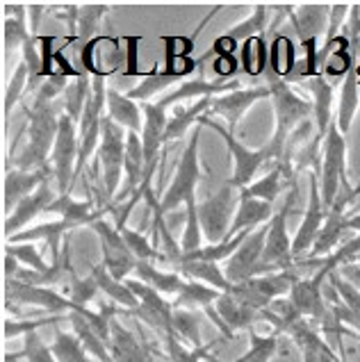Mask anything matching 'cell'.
I'll list each match as a JSON object with an SVG mask.
<instances>
[{
    "instance_id": "obj_22",
    "label": "cell",
    "mask_w": 360,
    "mask_h": 362,
    "mask_svg": "<svg viewBox=\"0 0 360 362\" xmlns=\"http://www.w3.org/2000/svg\"><path fill=\"white\" fill-rule=\"evenodd\" d=\"M238 210L233 216V226L228 233V240H233L235 235H240L244 230H258L260 226L269 223L274 219V208L272 203H265L260 199L249 194V189H240L238 192Z\"/></svg>"
},
{
    "instance_id": "obj_17",
    "label": "cell",
    "mask_w": 360,
    "mask_h": 362,
    "mask_svg": "<svg viewBox=\"0 0 360 362\" xmlns=\"http://www.w3.org/2000/svg\"><path fill=\"white\" fill-rule=\"evenodd\" d=\"M333 272L328 269L326 260L322 262L320 272H317L313 278H299L294 283L292 292H290V301L296 308L303 319L308 322H315V324H322V319L328 313V303L324 301V283L328 281V276Z\"/></svg>"
},
{
    "instance_id": "obj_10",
    "label": "cell",
    "mask_w": 360,
    "mask_h": 362,
    "mask_svg": "<svg viewBox=\"0 0 360 362\" xmlns=\"http://www.w3.org/2000/svg\"><path fill=\"white\" fill-rule=\"evenodd\" d=\"M78 155H80V134L78 123L66 112L59 119V130L53 153H50V169L55 175L57 194H69L78 171Z\"/></svg>"
},
{
    "instance_id": "obj_20",
    "label": "cell",
    "mask_w": 360,
    "mask_h": 362,
    "mask_svg": "<svg viewBox=\"0 0 360 362\" xmlns=\"http://www.w3.org/2000/svg\"><path fill=\"white\" fill-rule=\"evenodd\" d=\"M53 182H55V175H53V178H48L35 194H30L28 199L21 201L16 205V210L7 216V219H5V235H7V240H9V237L18 235L21 228H25V226L33 221L37 214L48 212V208L57 199L55 189H53Z\"/></svg>"
},
{
    "instance_id": "obj_49",
    "label": "cell",
    "mask_w": 360,
    "mask_h": 362,
    "mask_svg": "<svg viewBox=\"0 0 360 362\" xmlns=\"http://www.w3.org/2000/svg\"><path fill=\"white\" fill-rule=\"evenodd\" d=\"M164 346H167V360L169 362H203V360H208V351H210L208 344H205L203 349L185 346L173 333L164 337Z\"/></svg>"
},
{
    "instance_id": "obj_6",
    "label": "cell",
    "mask_w": 360,
    "mask_h": 362,
    "mask_svg": "<svg viewBox=\"0 0 360 362\" xmlns=\"http://www.w3.org/2000/svg\"><path fill=\"white\" fill-rule=\"evenodd\" d=\"M296 281H299V276H296L294 269L262 274V276H253L240 285H233L231 294L244 305L255 310V313H260V310L269 308L274 301H279V298L290 296Z\"/></svg>"
},
{
    "instance_id": "obj_54",
    "label": "cell",
    "mask_w": 360,
    "mask_h": 362,
    "mask_svg": "<svg viewBox=\"0 0 360 362\" xmlns=\"http://www.w3.org/2000/svg\"><path fill=\"white\" fill-rule=\"evenodd\" d=\"M360 255V233L354 237V240H349L347 244H342L340 251H335L333 255H328L326 257V264L331 272H335L337 267L344 264V262H354L356 257Z\"/></svg>"
},
{
    "instance_id": "obj_21",
    "label": "cell",
    "mask_w": 360,
    "mask_h": 362,
    "mask_svg": "<svg viewBox=\"0 0 360 362\" xmlns=\"http://www.w3.org/2000/svg\"><path fill=\"white\" fill-rule=\"evenodd\" d=\"M48 178H53V169H39V171H21V169H7L5 173V182H3V189H5V196H3V208H5V214L9 216L16 205L28 199L30 194H35L41 185H44Z\"/></svg>"
},
{
    "instance_id": "obj_35",
    "label": "cell",
    "mask_w": 360,
    "mask_h": 362,
    "mask_svg": "<svg viewBox=\"0 0 360 362\" xmlns=\"http://www.w3.org/2000/svg\"><path fill=\"white\" fill-rule=\"evenodd\" d=\"M210 100L212 98H201L197 100V105H176L173 107V115L169 117L167 123V141H176L180 139L185 132L192 128V123H199L201 117H205L210 112Z\"/></svg>"
},
{
    "instance_id": "obj_8",
    "label": "cell",
    "mask_w": 360,
    "mask_h": 362,
    "mask_svg": "<svg viewBox=\"0 0 360 362\" xmlns=\"http://www.w3.org/2000/svg\"><path fill=\"white\" fill-rule=\"evenodd\" d=\"M235 189L238 187H233V182L226 180L217 194H212L210 199L197 203L201 233L205 240H208V244H221L228 240V233L233 226L231 216H235L233 210H235V203L240 199V196H235Z\"/></svg>"
},
{
    "instance_id": "obj_51",
    "label": "cell",
    "mask_w": 360,
    "mask_h": 362,
    "mask_svg": "<svg viewBox=\"0 0 360 362\" xmlns=\"http://www.w3.org/2000/svg\"><path fill=\"white\" fill-rule=\"evenodd\" d=\"M121 41L126 44V69H123V76L126 78H146L151 76V71H144L139 64V44L141 37L139 35H123Z\"/></svg>"
},
{
    "instance_id": "obj_4",
    "label": "cell",
    "mask_w": 360,
    "mask_h": 362,
    "mask_svg": "<svg viewBox=\"0 0 360 362\" xmlns=\"http://www.w3.org/2000/svg\"><path fill=\"white\" fill-rule=\"evenodd\" d=\"M320 189L326 210H331L342 189H352L347 175V134L340 132L337 121L331 123L322 141V171Z\"/></svg>"
},
{
    "instance_id": "obj_45",
    "label": "cell",
    "mask_w": 360,
    "mask_h": 362,
    "mask_svg": "<svg viewBox=\"0 0 360 362\" xmlns=\"http://www.w3.org/2000/svg\"><path fill=\"white\" fill-rule=\"evenodd\" d=\"M16 358H25L28 362H57L53 349L46 346V342L41 339L39 330H33L23 337V351L21 354H7V362H16Z\"/></svg>"
},
{
    "instance_id": "obj_1",
    "label": "cell",
    "mask_w": 360,
    "mask_h": 362,
    "mask_svg": "<svg viewBox=\"0 0 360 362\" xmlns=\"http://www.w3.org/2000/svg\"><path fill=\"white\" fill-rule=\"evenodd\" d=\"M23 112L28 117V128L23 130L28 134L25 146L21 153L12 158V167L9 169H21V171H39L48 169L50 153H53L57 130H59V119L64 115V105L62 100L57 103H30V107L23 105Z\"/></svg>"
},
{
    "instance_id": "obj_52",
    "label": "cell",
    "mask_w": 360,
    "mask_h": 362,
    "mask_svg": "<svg viewBox=\"0 0 360 362\" xmlns=\"http://www.w3.org/2000/svg\"><path fill=\"white\" fill-rule=\"evenodd\" d=\"M349 12H352V5H331V9H328V28H326L324 44L342 35V30L349 21Z\"/></svg>"
},
{
    "instance_id": "obj_14",
    "label": "cell",
    "mask_w": 360,
    "mask_h": 362,
    "mask_svg": "<svg viewBox=\"0 0 360 362\" xmlns=\"http://www.w3.org/2000/svg\"><path fill=\"white\" fill-rule=\"evenodd\" d=\"M326 214H328V210L322 199L320 175L310 173L308 175V208L303 214V221L299 223V230H296L294 240H292L294 260H299V257H303L308 251H313L317 237L322 233V226L326 221Z\"/></svg>"
},
{
    "instance_id": "obj_13",
    "label": "cell",
    "mask_w": 360,
    "mask_h": 362,
    "mask_svg": "<svg viewBox=\"0 0 360 362\" xmlns=\"http://www.w3.org/2000/svg\"><path fill=\"white\" fill-rule=\"evenodd\" d=\"M91 230L96 233L98 242H100V251H103V264L105 269L117 278V281H128L130 274H135L137 269V257L130 253V248L126 246L121 237V230L115 223H110L105 219L96 221L91 226Z\"/></svg>"
},
{
    "instance_id": "obj_50",
    "label": "cell",
    "mask_w": 360,
    "mask_h": 362,
    "mask_svg": "<svg viewBox=\"0 0 360 362\" xmlns=\"http://www.w3.org/2000/svg\"><path fill=\"white\" fill-rule=\"evenodd\" d=\"M69 317H39V319H25V322H18V319H5V326H3V335L5 339H14L18 335H28L33 330H39L48 324H59L64 322Z\"/></svg>"
},
{
    "instance_id": "obj_41",
    "label": "cell",
    "mask_w": 360,
    "mask_h": 362,
    "mask_svg": "<svg viewBox=\"0 0 360 362\" xmlns=\"http://www.w3.org/2000/svg\"><path fill=\"white\" fill-rule=\"evenodd\" d=\"M251 346L244 356H240L235 362H269L276 351H279V337L276 333H258V330H249Z\"/></svg>"
},
{
    "instance_id": "obj_15",
    "label": "cell",
    "mask_w": 360,
    "mask_h": 362,
    "mask_svg": "<svg viewBox=\"0 0 360 362\" xmlns=\"http://www.w3.org/2000/svg\"><path fill=\"white\" fill-rule=\"evenodd\" d=\"M272 98V91L267 85L255 87H240L233 91H226L221 96H214L210 100V112L205 117H221L226 121V128L231 132L238 130V123L258 100Z\"/></svg>"
},
{
    "instance_id": "obj_44",
    "label": "cell",
    "mask_w": 360,
    "mask_h": 362,
    "mask_svg": "<svg viewBox=\"0 0 360 362\" xmlns=\"http://www.w3.org/2000/svg\"><path fill=\"white\" fill-rule=\"evenodd\" d=\"M30 87V71L25 66V62L21 59L16 64V71L12 80L7 82V89H5V100H3V117H5V123L9 121V115H12V110L16 103L23 98V94Z\"/></svg>"
},
{
    "instance_id": "obj_56",
    "label": "cell",
    "mask_w": 360,
    "mask_h": 362,
    "mask_svg": "<svg viewBox=\"0 0 360 362\" xmlns=\"http://www.w3.org/2000/svg\"><path fill=\"white\" fill-rule=\"evenodd\" d=\"M335 272L340 274L349 285H354V287L358 289V292H360V262H358V260H354V262H344V264L337 267Z\"/></svg>"
},
{
    "instance_id": "obj_3",
    "label": "cell",
    "mask_w": 360,
    "mask_h": 362,
    "mask_svg": "<svg viewBox=\"0 0 360 362\" xmlns=\"http://www.w3.org/2000/svg\"><path fill=\"white\" fill-rule=\"evenodd\" d=\"M201 128L203 126L197 123V128H194L187 146H185L182 155H180V162L176 167V173H173L171 185L167 187V192L160 196V208L164 214L180 208V205H187L192 201H197V187L203 178V169H201V160H199Z\"/></svg>"
},
{
    "instance_id": "obj_53",
    "label": "cell",
    "mask_w": 360,
    "mask_h": 362,
    "mask_svg": "<svg viewBox=\"0 0 360 362\" xmlns=\"http://www.w3.org/2000/svg\"><path fill=\"white\" fill-rule=\"evenodd\" d=\"M210 66H212L214 80H238V74L242 71L240 62H238V57H235V55L212 57Z\"/></svg>"
},
{
    "instance_id": "obj_5",
    "label": "cell",
    "mask_w": 360,
    "mask_h": 362,
    "mask_svg": "<svg viewBox=\"0 0 360 362\" xmlns=\"http://www.w3.org/2000/svg\"><path fill=\"white\" fill-rule=\"evenodd\" d=\"M296 185H292L290 194L285 196L283 208L274 214V219L269 221V233H267V242H265V253H262V264L258 269V276L262 274H274V272H287V269H294V253H292V240L290 233H287V219H290L294 201H296Z\"/></svg>"
},
{
    "instance_id": "obj_18",
    "label": "cell",
    "mask_w": 360,
    "mask_h": 362,
    "mask_svg": "<svg viewBox=\"0 0 360 362\" xmlns=\"http://www.w3.org/2000/svg\"><path fill=\"white\" fill-rule=\"evenodd\" d=\"M267 233H269V223L260 226L258 230H253L242 246L233 253L231 260H226V278L233 285H240L249 278L258 276V269L262 264V253H265V242H267Z\"/></svg>"
},
{
    "instance_id": "obj_27",
    "label": "cell",
    "mask_w": 360,
    "mask_h": 362,
    "mask_svg": "<svg viewBox=\"0 0 360 362\" xmlns=\"http://www.w3.org/2000/svg\"><path fill=\"white\" fill-rule=\"evenodd\" d=\"M71 226L64 221V219H57V221H48V223H41V226H35V228H25L23 233H18L14 237H9L7 242H44L48 248H50V257H53V262H59L62 257V240H69L71 235Z\"/></svg>"
},
{
    "instance_id": "obj_36",
    "label": "cell",
    "mask_w": 360,
    "mask_h": 362,
    "mask_svg": "<svg viewBox=\"0 0 360 362\" xmlns=\"http://www.w3.org/2000/svg\"><path fill=\"white\" fill-rule=\"evenodd\" d=\"M296 66H299V62H296L294 41L285 35H276L269 50V71L281 80H287L296 71Z\"/></svg>"
},
{
    "instance_id": "obj_48",
    "label": "cell",
    "mask_w": 360,
    "mask_h": 362,
    "mask_svg": "<svg viewBox=\"0 0 360 362\" xmlns=\"http://www.w3.org/2000/svg\"><path fill=\"white\" fill-rule=\"evenodd\" d=\"M66 287H69V298L74 301L78 308H87L91 301L96 298V294L100 292L96 281H94V276H89V278H80L74 269H71V274L66 278Z\"/></svg>"
},
{
    "instance_id": "obj_33",
    "label": "cell",
    "mask_w": 360,
    "mask_h": 362,
    "mask_svg": "<svg viewBox=\"0 0 360 362\" xmlns=\"http://www.w3.org/2000/svg\"><path fill=\"white\" fill-rule=\"evenodd\" d=\"M269 50L272 44H267L265 35L246 39L240 46V66L242 74L249 78H260L269 71Z\"/></svg>"
},
{
    "instance_id": "obj_24",
    "label": "cell",
    "mask_w": 360,
    "mask_h": 362,
    "mask_svg": "<svg viewBox=\"0 0 360 362\" xmlns=\"http://www.w3.org/2000/svg\"><path fill=\"white\" fill-rule=\"evenodd\" d=\"M50 214H57L59 219H64L71 228H85V226H94L96 221L103 219V212L105 208L96 210L91 201H76L71 194H57V199L53 201V205L48 208Z\"/></svg>"
},
{
    "instance_id": "obj_38",
    "label": "cell",
    "mask_w": 360,
    "mask_h": 362,
    "mask_svg": "<svg viewBox=\"0 0 360 362\" xmlns=\"http://www.w3.org/2000/svg\"><path fill=\"white\" fill-rule=\"evenodd\" d=\"M269 12H272V5H253V14L249 18L240 21L238 25H233L226 35L238 41V44H244L246 39L260 37L265 30L269 28V21H272Z\"/></svg>"
},
{
    "instance_id": "obj_34",
    "label": "cell",
    "mask_w": 360,
    "mask_h": 362,
    "mask_svg": "<svg viewBox=\"0 0 360 362\" xmlns=\"http://www.w3.org/2000/svg\"><path fill=\"white\" fill-rule=\"evenodd\" d=\"M69 322H71V328H74L76 337L80 339L82 346H85V351L91 358L98 360V362H115L112 360V354H110V346L105 344V339H103L96 330L89 326L87 319L82 317L80 308L69 315Z\"/></svg>"
},
{
    "instance_id": "obj_46",
    "label": "cell",
    "mask_w": 360,
    "mask_h": 362,
    "mask_svg": "<svg viewBox=\"0 0 360 362\" xmlns=\"http://www.w3.org/2000/svg\"><path fill=\"white\" fill-rule=\"evenodd\" d=\"M117 228L121 230V237H123V242H126V246L130 248V253L135 255L139 262H153V260H158V257H162V253L151 244V240L146 235H141L139 230L130 228L128 223L117 226Z\"/></svg>"
},
{
    "instance_id": "obj_29",
    "label": "cell",
    "mask_w": 360,
    "mask_h": 362,
    "mask_svg": "<svg viewBox=\"0 0 360 362\" xmlns=\"http://www.w3.org/2000/svg\"><path fill=\"white\" fill-rule=\"evenodd\" d=\"M91 276H94V281H96L100 292L108 296V301L119 305L121 310H126L128 315H135L137 313V308H139L137 296L132 294V289L126 283L117 281V278L105 269V264H103V262H94V264H91Z\"/></svg>"
},
{
    "instance_id": "obj_16",
    "label": "cell",
    "mask_w": 360,
    "mask_h": 362,
    "mask_svg": "<svg viewBox=\"0 0 360 362\" xmlns=\"http://www.w3.org/2000/svg\"><path fill=\"white\" fill-rule=\"evenodd\" d=\"M126 285L132 289V294L137 296L139 308L132 317H137L139 322L149 324L153 330H158L164 337L171 335V326H173V303L167 301V296H162L160 292H156L153 287H149L146 283L137 281V278H128Z\"/></svg>"
},
{
    "instance_id": "obj_39",
    "label": "cell",
    "mask_w": 360,
    "mask_h": 362,
    "mask_svg": "<svg viewBox=\"0 0 360 362\" xmlns=\"http://www.w3.org/2000/svg\"><path fill=\"white\" fill-rule=\"evenodd\" d=\"M89 94H91V76L82 74L80 78L69 82L64 96H62V105H64V112L76 123H80V119H82V112H85V107H87Z\"/></svg>"
},
{
    "instance_id": "obj_2",
    "label": "cell",
    "mask_w": 360,
    "mask_h": 362,
    "mask_svg": "<svg viewBox=\"0 0 360 362\" xmlns=\"http://www.w3.org/2000/svg\"><path fill=\"white\" fill-rule=\"evenodd\" d=\"M265 85L272 91L274 117H276L274 134H272V139L265 148L269 151L272 162L283 164L287 141H290L292 134L299 130L306 121H310V117H313V100H308L301 94H296L290 82H285L279 76H274L272 71H267L265 74Z\"/></svg>"
},
{
    "instance_id": "obj_42",
    "label": "cell",
    "mask_w": 360,
    "mask_h": 362,
    "mask_svg": "<svg viewBox=\"0 0 360 362\" xmlns=\"http://www.w3.org/2000/svg\"><path fill=\"white\" fill-rule=\"evenodd\" d=\"M50 349H53L57 362H89V354L76 337V333H66L62 328L55 330V342Z\"/></svg>"
},
{
    "instance_id": "obj_32",
    "label": "cell",
    "mask_w": 360,
    "mask_h": 362,
    "mask_svg": "<svg viewBox=\"0 0 360 362\" xmlns=\"http://www.w3.org/2000/svg\"><path fill=\"white\" fill-rule=\"evenodd\" d=\"M135 278L141 283H146L149 287H153L156 292H160L167 298L169 296L176 298L185 285V278L178 272H162V269H158L153 262H137Z\"/></svg>"
},
{
    "instance_id": "obj_7",
    "label": "cell",
    "mask_w": 360,
    "mask_h": 362,
    "mask_svg": "<svg viewBox=\"0 0 360 362\" xmlns=\"http://www.w3.org/2000/svg\"><path fill=\"white\" fill-rule=\"evenodd\" d=\"M126 141L128 130L117 126L115 121L105 117L103 121V134L98 146V167L103 171V189H105V199H117L119 182L123 178V164H126Z\"/></svg>"
},
{
    "instance_id": "obj_26",
    "label": "cell",
    "mask_w": 360,
    "mask_h": 362,
    "mask_svg": "<svg viewBox=\"0 0 360 362\" xmlns=\"http://www.w3.org/2000/svg\"><path fill=\"white\" fill-rule=\"evenodd\" d=\"M110 354L115 362H156L151 349L123 324L112 322L110 330Z\"/></svg>"
},
{
    "instance_id": "obj_31",
    "label": "cell",
    "mask_w": 360,
    "mask_h": 362,
    "mask_svg": "<svg viewBox=\"0 0 360 362\" xmlns=\"http://www.w3.org/2000/svg\"><path fill=\"white\" fill-rule=\"evenodd\" d=\"M176 272L187 278V281H197L208 287L219 289L221 294H228L233 289V283L226 278V272L217 262H205V260H182Z\"/></svg>"
},
{
    "instance_id": "obj_23",
    "label": "cell",
    "mask_w": 360,
    "mask_h": 362,
    "mask_svg": "<svg viewBox=\"0 0 360 362\" xmlns=\"http://www.w3.org/2000/svg\"><path fill=\"white\" fill-rule=\"evenodd\" d=\"M331 5H285V16L290 18L299 44L306 39H320L328 28Z\"/></svg>"
},
{
    "instance_id": "obj_28",
    "label": "cell",
    "mask_w": 360,
    "mask_h": 362,
    "mask_svg": "<svg viewBox=\"0 0 360 362\" xmlns=\"http://www.w3.org/2000/svg\"><path fill=\"white\" fill-rule=\"evenodd\" d=\"M108 119L115 121L117 126H121L128 132L141 134V130H144L141 103L128 98L126 94H121V91L115 87H108Z\"/></svg>"
},
{
    "instance_id": "obj_40",
    "label": "cell",
    "mask_w": 360,
    "mask_h": 362,
    "mask_svg": "<svg viewBox=\"0 0 360 362\" xmlns=\"http://www.w3.org/2000/svg\"><path fill=\"white\" fill-rule=\"evenodd\" d=\"M171 333L190 349H203L205 346L201 342V324H199V317L194 315V310H185V308L173 310Z\"/></svg>"
},
{
    "instance_id": "obj_37",
    "label": "cell",
    "mask_w": 360,
    "mask_h": 362,
    "mask_svg": "<svg viewBox=\"0 0 360 362\" xmlns=\"http://www.w3.org/2000/svg\"><path fill=\"white\" fill-rule=\"evenodd\" d=\"M221 292L214 287H208L197 281H187L185 278V285L180 289V294L173 298V308H185V310H194V308H210L219 301Z\"/></svg>"
},
{
    "instance_id": "obj_25",
    "label": "cell",
    "mask_w": 360,
    "mask_h": 362,
    "mask_svg": "<svg viewBox=\"0 0 360 362\" xmlns=\"http://www.w3.org/2000/svg\"><path fill=\"white\" fill-rule=\"evenodd\" d=\"M306 87L313 94L315 137L324 141L328 128H331V123L335 121V117H333V96H335L333 85L324 76H317V78L306 80Z\"/></svg>"
},
{
    "instance_id": "obj_12",
    "label": "cell",
    "mask_w": 360,
    "mask_h": 362,
    "mask_svg": "<svg viewBox=\"0 0 360 362\" xmlns=\"http://www.w3.org/2000/svg\"><path fill=\"white\" fill-rule=\"evenodd\" d=\"M5 303L7 305H30L46 310L50 317H69L78 305L66 294L57 292L55 287H37L5 278Z\"/></svg>"
},
{
    "instance_id": "obj_11",
    "label": "cell",
    "mask_w": 360,
    "mask_h": 362,
    "mask_svg": "<svg viewBox=\"0 0 360 362\" xmlns=\"http://www.w3.org/2000/svg\"><path fill=\"white\" fill-rule=\"evenodd\" d=\"M144 110V130H141V146H144V185H141V196L146 189L153 187V175H156V167L160 160L162 146L167 144V123L169 115L160 103H141Z\"/></svg>"
},
{
    "instance_id": "obj_30",
    "label": "cell",
    "mask_w": 360,
    "mask_h": 362,
    "mask_svg": "<svg viewBox=\"0 0 360 362\" xmlns=\"http://www.w3.org/2000/svg\"><path fill=\"white\" fill-rule=\"evenodd\" d=\"M360 107V64H356L349 76L342 80V87H340V100H337V128H340L342 134H347L352 130V123L354 117Z\"/></svg>"
},
{
    "instance_id": "obj_9",
    "label": "cell",
    "mask_w": 360,
    "mask_h": 362,
    "mask_svg": "<svg viewBox=\"0 0 360 362\" xmlns=\"http://www.w3.org/2000/svg\"><path fill=\"white\" fill-rule=\"evenodd\" d=\"M199 126H208L210 130L217 132L219 137L223 139L226 148L231 151V158H233V178H231V182H233V187H238V189L249 187L262 164L272 162V155H269V151H267V148L253 151L249 146H244V144L238 137H235V132H231L228 128L219 126V123H214L210 117H201Z\"/></svg>"
},
{
    "instance_id": "obj_57",
    "label": "cell",
    "mask_w": 360,
    "mask_h": 362,
    "mask_svg": "<svg viewBox=\"0 0 360 362\" xmlns=\"http://www.w3.org/2000/svg\"><path fill=\"white\" fill-rule=\"evenodd\" d=\"M48 7L46 5H28V18H30V35L37 37L35 33H39V23L41 18L46 16Z\"/></svg>"
},
{
    "instance_id": "obj_43",
    "label": "cell",
    "mask_w": 360,
    "mask_h": 362,
    "mask_svg": "<svg viewBox=\"0 0 360 362\" xmlns=\"http://www.w3.org/2000/svg\"><path fill=\"white\" fill-rule=\"evenodd\" d=\"M108 14V5H80V18H78V41L76 44L82 46L87 41L96 39L98 28L103 18Z\"/></svg>"
},
{
    "instance_id": "obj_55",
    "label": "cell",
    "mask_w": 360,
    "mask_h": 362,
    "mask_svg": "<svg viewBox=\"0 0 360 362\" xmlns=\"http://www.w3.org/2000/svg\"><path fill=\"white\" fill-rule=\"evenodd\" d=\"M235 50H240L238 41L231 39L228 35H221V37L214 39L210 53H212V57H219V55H235Z\"/></svg>"
},
{
    "instance_id": "obj_47",
    "label": "cell",
    "mask_w": 360,
    "mask_h": 362,
    "mask_svg": "<svg viewBox=\"0 0 360 362\" xmlns=\"http://www.w3.org/2000/svg\"><path fill=\"white\" fill-rule=\"evenodd\" d=\"M285 175L283 167L281 164H276V167L265 175V178H258V180H253L249 187V194L255 196V199H260L265 203H276V199L281 196V178Z\"/></svg>"
},
{
    "instance_id": "obj_19",
    "label": "cell",
    "mask_w": 360,
    "mask_h": 362,
    "mask_svg": "<svg viewBox=\"0 0 360 362\" xmlns=\"http://www.w3.org/2000/svg\"><path fill=\"white\" fill-rule=\"evenodd\" d=\"M205 313L214 319V326L221 330V335L226 339H235L240 330H251L253 324L258 322V313L251 310L249 305H244L242 301H238L231 292L221 294L217 303L205 308Z\"/></svg>"
}]
</instances>
